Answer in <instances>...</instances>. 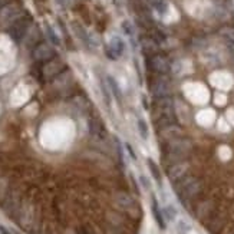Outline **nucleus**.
I'll list each match as a JSON object with an SVG mask.
<instances>
[{
  "label": "nucleus",
  "instance_id": "f257e3e1",
  "mask_svg": "<svg viewBox=\"0 0 234 234\" xmlns=\"http://www.w3.org/2000/svg\"><path fill=\"white\" fill-rule=\"evenodd\" d=\"M184 91H185L187 98L191 102L198 104V105L205 104L208 101V98H210V93H208L207 88L204 85H201V83H187L184 86Z\"/></svg>",
  "mask_w": 234,
  "mask_h": 234
},
{
  "label": "nucleus",
  "instance_id": "f03ea898",
  "mask_svg": "<svg viewBox=\"0 0 234 234\" xmlns=\"http://www.w3.org/2000/svg\"><path fill=\"white\" fill-rule=\"evenodd\" d=\"M29 24H30V19L29 17H19L16 19L10 29H9V35L12 36V39L16 42H20L26 36V33L29 30Z\"/></svg>",
  "mask_w": 234,
  "mask_h": 234
},
{
  "label": "nucleus",
  "instance_id": "7ed1b4c3",
  "mask_svg": "<svg viewBox=\"0 0 234 234\" xmlns=\"http://www.w3.org/2000/svg\"><path fill=\"white\" fill-rule=\"evenodd\" d=\"M211 83L218 89H230L231 85H233V79L231 76L226 72H216L211 75L210 78Z\"/></svg>",
  "mask_w": 234,
  "mask_h": 234
},
{
  "label": "nucleus",
  "instance_id": "20e7f679",
  "mask_svg": "<svg viewBox=\"0 0 234 234\" xmlns=\"http://www.w3.org/2000/svg\"><path fill=\"white\" fill-rule=\"evenodd\" d=\"M53 56H55V50H53L52 46H49L46 43L38 45V48L33 50V57H35L36 60H40V62L50 60Z\"/></svg>",
  "mask_w": 234,
  "mask_h": 234
},
{
  "label": "nucleus",
  "instance_id": "39448f33",
  "mask_svg": "<svg viewBox=\"0 0 234 234\" xmlns=\"http://www.w3.org/2000/svg\"><path fill=\"white\" fill-rule=\"evenodd\" d=\"M124 50H125V45H124V40H122L119 36H113L111 42H109V55L116 59L121 55H124Z\"/></svg>",
  "mask_w": 234,
  "mask_h": 234
},
{
  "label": "nucleus",
  "instance_id": "423d86ee",
  "mask_svg": "<svg viewBox=\"0 0 234 234\" xmlns=\"http://www.w3.org/2000/svg\"><path fill=\"white\" fill-rule=\"evenodd\" d=\"M167 171H168V177L172 181H180L181 178L184 177V174H185V167L182 164H180V162H175L172 167L167 168Z\"/></svg>",
  "mask_w": 234,
  "mask_h": 234
},
{
  "label": "nucleus",
  "instance_id": "0eeeda50",
  "mask_svg": "<svg viewBox=\"0 0 234 234\" xmlns=\"http://www.w3.org/2000/svg\"><path fill=\"white\" fill-rule=\"evenodd\" d=\"M214 118H216V113H214L213 109H204V111H201V112H198V115H197V121H198V124H201V125H204V127L211 125L213 121H214Z\"/></svg>",
  "mask_w": 234,
  "mask_h": 234
},
{
  "label": "nucleus",
  "instance_id": "6e6552de",
  "mask_svg": "<svg viewBox=\"0 0 234 234\" xmlns=\"http://www.w3.org/2000/svg\"><path fill=\"white\" fill-rule=\"evenodd\" d=\"M16 19H19V9L15 7V6L4 7V10L1 12V20L3 22H15Z\"/></svg>",
  "mask_w": 234,
  "mask_h": 234
},
{
  "label": "nucleus",
  "instance_id": "1a4fd4ad",
  "mask_svg": "<svg viewBox=\"0 0 234 234\" xmlns=\"http://www.w3.org/2000/svg\"><path fill=\"white\" fill-rule=\"evenodd\" d=\"M152 213H154V217H155V221L158 223L160 228H165V221H164V214L161 213V210L158 208V204L155 200H152Z\"/></svg>",
  "mask_w": 234,
  "mask_h": 234
},
{
  "label": "nucleus",
  "instance_id": "9d476101",
  "mask_svg": "<svg viewBox=\"0 0 234 234\" xmlns=\"http://www.w3.org/2000/svg\"><path fill=\"white\" fill-rule=\"evenodd\" d=\"M152 65H154V69L157 72H167V69H168V66H165L167 62L162 57H155L152 60Z\"/></svg>",
  "mask_w": 234,
  "mask_h": 234
},
{
  "label": "nucleus",
  "instance_id": "9b49d317",
  "mask_svg": "<svg viewBox=\"0 0 234 234\" xmlns=\"http://www.w3.org/2000/svg\"><path fill=\"white\" fill-rule=\"evenodd\" d=\"M46 33H48L49 39H50V42H52V43H55V45H59V43H60L59 38H57V35L53 32V29H52L50 26H46Z\"/></svg>",
  "mask_w": 234,
  "mask_h": 234
},
{
  "label": "nucleus",
  "instance_id": "f8f14e48",
  "mask_svg": "<svg viewBox=\"0 0 234 234\" xmlns=\"http://www.w3.org/2000/svg\"><path fill=\"white\" fill-rule=\"evenodd\" d=\"M138 128H139V132H141V137H148V128H146V124L144 122V119H138Z\"/></svg>",
  "mask_w": 234,
  "mask_h": 234
},
{
  "label": "nucleus",
  "instance_id": "ddd939ff",
  "mask_svg": "<svg viewBox=\"0 0 234 234\" xmlns=\"http://www.w3.org/2000/svg\"><path fill=\"white\" fill-rule=\"evenodd\" d=\"M148 165H149V170L152 172V175L160 181V180H161V174H160V171H158V168H157V165L154 164L152 160H148Z\"/></svg>",
  "mask_w": 234,
  "mask_h": 234
},
{
  "label": "nucleus",
  "instance_id": "4468645a",
  "mask_svg": "<svg viewBox=\"0 0 234 234\" xmlns=\"http://www.w3.org/2000/svg\"><path fill=\"white\" fill-rule=\"evenodd\" d=\"M175 214H177V213H175V210H174L171 205L165 207V210H164V216L168 218V220H172V218L175 217Z\"/></svg>",
  "mask_w": 234,
  "mask_h": 234
},
{
  "label": "nucleus",
  "instance_id": "2eb2a0df",
  "mask_svg": "<svg viewBox=\"0 0 234 234\" xmlns=\"http://www.w3.org/2000/svg\"><path fill=\"white\" fill-rule=\"evenodd\" d=\"M226 99H227V98L224 96V95L217 93V95H216V101H214V102H216L218 106H221V105H224V104H226Z\"/></svg>",
  "mask_w": 234,
  "mask_h": 234
},
{
  "label": "nucleus",
  "instance_id": "dca6fc26",
  "mask_svg": "<svg viewBox=\"0 0 234 234\" xmlns=\"http://www.w3.org/2000/svg\"><path fill=\"white\" fill-rule=\"evenodd\" d=\"M141 182H142V185H144V187H146V188H149V181H148V180H146V178L144 177V175L141 177Z\"/></svg>",
  "mask_w": 234,
  "mask_h": 234
},
{
  "label": "nucleus",
  "instance_id": "f3484780",
  "mask_svg": "<svg viewBox=\"0 0 234 234\" xmlns=\"http://www.w3.org/2000/svg\"><path fill=\"white\" fill-rule=\"evenodd\" d=\"M227 116H228V119H231L234 124V109H230V111L227 112Z\"/></svg>",
  "mask_w": 234,
  "mask_h": 234
},
{
  "label": "nucleus",
  "instance_id": "a211bd4d",
  "mask_svg": "<svg viewBox=\"0 0 234 234\" xmlns=\"http://www.w3.org/2000/svg\"><path fill=\"white\" fill-rule=\"evenodd\" d=\"M0 234H12V233L9 231L7 228H4L3 226H0Z\"/></svg>",
  "mask_w": 234,
  "mask_h": 234
}]
</instances>
